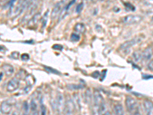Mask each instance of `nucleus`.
Segmentation results:
<instances>
[{
	"label": "nucleus",
	"mask_w": 153,
	"mask_h": 115,
	"mask_svg": "<svg viewBox=\"0 0 153 115\" xmlns=\"http://www.w3.org/2000/svg\"><path fill=\"white\" fill-rule=\"evenodd\" d=\"M143 3L147 6L153 7V0H143Z\"/></svg>",
	"instance_id": "nucleus-23"
},
{
	"label": "nucleus",
	"mask_w": 153,
	"mask_h": 115,
	"mask_svg": "<svg viewBox=\"0 0 153 115\" xmlns=\"http://www.w3.org/2000/svg\"><path fill=\"white\" fill-rule=\"evenodd\" d=\"M94 105L95 110L98 113H100L101 111H103L104 101H103V96L101 95L100 93L98 91H96L94 94Z\"/></svg>",
	"instance_id": "nucleus-1"
},
{
	"label": "nucleus",
	"mask_w": 153,
	"mask_h": 115,
	"mask_svg": "<svg viewBox=\"0 0 153 115\" xmlns=\"http://www.w3.org/2000/svg\"><path fill=\"white\" fill-rule=\"evenodd\" d=\"M19 81L17 78H12L9 81L7 84V91L9 92H14L19 87Z\"/></svg>",
	"instance_id": "nucleus-8"
},
{
	"label": "nucleus",
	"mask_w": 153,
	"mask_h": 115,
	"mask_svg": "<svg viewBox=\"0 0 153 115\" xmlns=\"http://www.w3.org/2000/svg\"><path fill=\"white\" fill-rule=\"evenodd\" d=\"M2 70L6 75V76H10L14 73V68L9 64H5L2 66Z\"/></svg>",
	"instance_id": "nucleus-13"
},
{
	"label": "nucleus",
	"mask_w": 153,
	"mask_h": 115,
	"mask_svg": "<svg viewBox=\"0 0 153 115\" xmlns=\"http://www.w3.org/2000/svg\"><path fill=\"white\" fill-rule=\"evenodd\" d=\"M57 115H59V114H57Z\"/></svg>",
	"instance_id": "nucleus-35"
},
{
	"label": "nucleus",
	"mask_w": 153,
	"mask_h": 115,
	"mask_svg": "<svg viewBox=\"0 0 153 115\" xmlns=\"http://www.w3.org/2000/svg\"><path fill=\"white\" fill-rule=\"evenodd\" d=\"M65 105V103L64 96L61 94H58L57 95V98H56L55 101V108H57L59 111H64Z\"/></svg>",
	"instance_id": "nucleus-9"
},
{
	"label": "nucleus",
	"mask_w": 153,
	"mask_h": 115,
	"mask_svg": "<svg viewBox=\"0 0 153 115\" xmlns=\"http://www.w3.org/2000/svg\"><path fill=\"white\" fill-rule=\"evenodd\" d=\"M152 22H153V17H152Z\"/></svg>",
	"instance_id": "nucleus-34"
},
{
	"label": "nucleus",
	"mask_w": 153,
	"mask_h": 115,
	"mask_svg": "<svg viewBox=\"0 0 153 115\" xmlns=\"http://www.w3.org/2000/svg\"><path fill=\"white\" fill-rule=\"evenodd\" d=\"M12 105L9 101H5L2 102L0 105V111L2 112L3 114L8 115L12 112Z\"/></svg>",
	"instance_id": "nucleus-7"
},
{
	"label": "nucleus",
	"mask_w": 153,
	"mask_h": 115,
	"mask_svg": "<svg viewBox=\"0 0 153 115\" xmlns=\"http://www.w3.org/2000/svg\"><path fill=\"white\" fill-rule=\"evenodd\" d=\"M71 39L73 42H78L80 39V36L78 33H73L71 36Z\"/></svg>",
	"instance_id": "nucleus-19"
},
{
	"label": "nucleus",
	"mask_w": 153,
	"mask_h": 115,
	"mask_svg": "<svg viewBox=\"0 0 153 115\" xmlns=\"http://www.w3.org/2000/svg\"><path fill=\"white\" fill-rule=\"evenodd\" d=\"M30 108H31V110L32 111H38V105H37L36 102H35V100H32L31 101V104H30Z\"/></svg>",
	"instance_id": "nucleus-20"
},
{
	"label": "nucleus",
	"mask_w": 153,
	"mask_h": 115,
	"mask_svg": "<svg viewBox=\"0 0 153 115\" xmlns=\"http://www.w3.org/2000/svg\"><path fill=\"white\" fill-rule=\"evenodd\" d=\"M74 30L76 33H84L85 31V25L83 23H76L74 26Z\"/></svg>",
	"instance_id": "nucleus-15"
},
{
	"label": "nucleus",
	"mask_w": 153,
	"mask_h": 115,
	"mask_svg": "<svg viewBox=\"0 0 153 115\" xmlns=\"http://www.w3.org/2000/svg\"><path fill=\"white\" fill-rule=\"evenodd\" d=\"M153 55V49L151 46L146 48L144 49L143 52L142 53V59L144 61H149Z\"/></svg>",
	"instance_id": "nucleus-10"
},
{
	"label": "nucleus",
	"mask_w": 153,
	"mask_h": 115,
	"mask_svg": "<svg viewBox=\"0 0 153 115\" xmlns=\"http://www.w3.org/2000/svg\"><path fill=\"white\" fill-rule=\"evenodd\" d=\"M132 58L136 62H139L142 60V54L139 52H134L133 54H132Z\"/></svg>",
	"instance_id": "nucleus-16"
},
{
	"label": "nucleus",
	"mask_w": 153,
	"mask_h": 115,
	"mask_svg": "<svg viewBox=\"0 0 153 115\" xmlns=\"http://www.w3.org/2000/svg\"><path fill=\"white\" fill-rule=\"evenodd\" d=\"M74 103L71 99H68L65 102V108H64V112L65 115H73L74 111Z\"/></svg>",
	"instance_id": "nucleus-6"
},
{
	"label": "nucleus",
	"mask_w": 153,
	"mask_h": 115,
	"mask_svg": "<svg viewBox=\"0 0 153 115\" xmlns=\"http://www.w3.org/2000/svg\"><path fill=\"white\" fill-rule=\"evenodd\" d=\"M40 112H41V115H47V108L43 104L41 105L40 107Z\"/></svg>",
	"instance_id": "nucleus-21"
},
{
	"label": "nucleus",
	"mask_w": 153,
	"mask_h": 115,
	"mask_svg": "<svg viewBox=\"0 0 153 115\" xmlns=\"http://www.w3.org/2000/svg\"><path fill=\"white\" fill-rule=\"evenodd\" d=\"M148 68L150 70V71H151V72H153V59L151 60V61L149 62Z\"/></svg>",
	"instance_id": "nucleus-25"
},
{
	"label": "nucleus",
	"mask_w": 153,
	"mask_h": 115,
	"mask_svg": "<svg viewBox=\"0 0 153 115\" xmlns=\"http://www.w3.org/2000/svg\"><path fill=\"white\" fill-rule=\"evenodd\" d=\"M9 0H0V4L6 3V2H9Z\"/></svg>",
	"instance_id": "nucleus-28"
},
{
	"label": "nucleus",
	"mask_w": 153,
	"mask_h": 115,
	"mask_svg": "<svg viewBox=\"0 0 153 115\" xmlns=\"http://www.w3.org/2000/svg\"><path fill=\"white\" fill-rule=\"evenodd\" d=\"M46 69H48V71H50V72H53V73H56V74H58V72H56L55 70L54 69H53V68H48V67H46Z\"/></svg>",
	"instance_id": "nucleus-27"
},
{
	"label": "nucleus",
	"mask_w": 153,
	"mask_h": 115,
	"mask_svg": "<svg viewBox=\"0 0 153 115\" xmlns=\"http://www.w3.org/2000/svg\"><path fill=\"white\" fill-rule=\"evenodd\" d=\"M13 115H19V114H18L17 112H14V113H13Z\"/></svg>",
	"instance_id": "nucleus-33"
},
{
	"label": "nucleus",
	"mask_w": 153,
	"mask_h": 115,
	"mask_svg": "<svg viewBox=\"0 0 153 115\" xmlns=\"http://www.w3.org/2000/svg\"><path fill=\"white\" fill-rule=\"evenodd\" d=\"M48 12H45V14L44 16V17L42 18V27L45 28L47 24V19H48Z\"/></svg>",
	"instance_id": "nucleus-22"
},
{
	"label": "nucleus",
	"mask_w": 153,
	"mask_h": 115,
	"mask_svg": "<svg viewBox=\"0 0 153 115\" xmlns=\"http://www.w3.org/2000/svg\"><path fill=\"white\" fill-rule=\"evenodd\" d=\"M83 8H84V3H83V2L78 4V5H77V6H76V12H77V13H80V12L83 10Z\"/></svg>",
	"instance_id": "nucleus-24"
},
{
	"label": "nucleus",
	"mask_w": 153,
	"mask_h": 115,
	"mask_svg": "<svg viewBox=\"0 0 153 115\" xmlns=\"http://www.w3.org/2000/svg\"><path fill=\"white\" fill-rule=\"evenodd\" d=\"M143 20V16L140 15H129L123 19V22L125 25H134Z\"/></svg>",
	"instance_id": "nucleus-3"
},
{
	"label": "nucleus",
	"mask_w": 153,
	"mask_h": 115,
	"mask_svg": "<svg viewBox=\"0 0 153 115\" xmlns=\"http://www.w3.org/2000/svg\"><path fill=\"white\" fill-rule=\"evenodd\" d=\"M29 112V105L27 101H24L22 105V115H28Z\"/></svg>",
	"instance_id": "nucleus-17"
},
{
	"label": "nucleus",
	"mask_w": 153,
	"mask_h": 115,
	"mask_svg": "<svg viewBox=\"0 0 153 115\" xmlns=\"http://www.w3.org/2000/svg\"><path fill=\"white\" fill-rule=\"evenodd\" d=\"M102 115H112V114L110 111H105Z\"/></svg>",
	"instance_id": "nucleus-29"
},
{
	"label": "nucleus",
	"mask_w": 153,
	"mask_h": 115,
	"mask_svg": "<svg viewBox=\"0 0 153 115\" xmlns=\"http://www.w3.org/2000/svg\"><path fill=\"white\" fill-rule=\"evenodd\" d=\"M133 115H141V114H139V112L136 111V112H135V113H133Z\"/></svg>",
	"instance_id": "nucleus-31"
},
{
	"label": "nucleus",
	"mask_w": 153,
	"mask_h": 115,
	"mask_svg": "<svg viewBox=\"0 0 153 115\" xmlns=\"http://www.w3.org/2000/svg\"><path fill=\"white\" fill-rule=\"evenodd\" d=\"M41 18H42V16H41L40 12L35 14L32 17H31V19L29 20V22H28V25L31 27H33L35 26V25H36L41 20Z\"/></svg>",
	"instance_id": "nucleus-12"
},
{
	"label": "nucleus",
	"mask_w": 153,
	"mask_h": 115,
	"mask_svg": "<svg viewBox=\"0 0 153 115\" xmlns=\"http://www.w3.org/2000/svg\"><path fill=\"white\" fill-rule=\"evenodd\" d=\"M38 0H29V6L30 5H37V2H38ZM28 6V7H29Z\"/></svg>",
	"instance_id": "nucleus-26"
},
{
	"label": "nucleus",
	"mask_w": 153,
	"mask_h": 115,
	"mask_svg": "<svg viewBox=\"0 0 153 115\" xmlns=\"http://www.w3.org/2000/svg\"><path fill=\"white\" fill-rule=\"evenodd\" d=\"M125 105L126 109L130 113H135L137 111L138 103L136 100L130 96H127L125 100Z\"/></svg>",
	"instance_id": "nucleus-2"
},
{
	"label": "nucleus",
	"mask_w": 153,
	"mask_h": 115,
	"mask_svg": "<svg viewBox=\"0 0 153 115\" xmlns=\"http://www.w3.org/2000/svg\"><path fill=\"white\" fill-rule=\"evenodd\" d=\"M115 115H126L124 109L121 105H116L113 108Z\"/></svg>",
	"instance_id": "nucleus-14"
},
{
	"label": "nucleus",
	"mask_w": 153,
	"mask_h": 115,
	"mask_svg": "<svg viewBox=\"0 0 153 115\" xmlns=\"http://www.w3.org/2000/svg\"><path fill=\"white\" fill-rule=\"evenodd\" d=\"M141 42V39L139 38H134L132 39H130L129 41H126V42L123 43L121 46H120V49L123 52H127L128 50H129L131 47L134 46L136 44L139 43Z\"/></svg>",
	"instance_id": "nucleus-5"
},
{
	"label": "nucleus",
	"mask_w": 153,
	"mask_h": 115,
	"mask_svg": "<svg viewBox=\"0 0 153 115\" xmlns=\"http://www.w3.org/2000/svg\"><path fill=\"white\" fill-rule=\"evenodd\" d=\"M145 111L146 115H153V102L150 100H146L143 102Z\"/></svg>",
	"instance_id": "nucleus-11"
},
{
	"label": "nucleus",
	"mask_w": 153,
	"mask_h": 115,
	"mask_svg": "<svg viewBox=\"0 0 153 115\" xmlns=\"http://www.w3.org/2000/svg\"><path fill=\"white\" fill-rule=\"evenodd\" d=\"M2 75H3V73H2V72H1V73H0V81H1V79H2Z\"/></svg>",
	"instance_id": "nucleus-32"
},
{
	"label": "nucleus",
	"mask_w": 153,
	"mask_h": 115,
	"mask_svg": "<svg viewBox=\"0 0 153 115\" xmlns=\"http://www.w3.org/2000/svg\"><path fill=\"white\" fill-rule=\"evenodd\" d=\"M91 100H92V96L90 90H87L85 93V101L87 104H91Z\"/></svg>",
	"instance_id": "nucleus-18"
},
{
	"label": "nucleus",
	"mask_w": 153,
	"mask_h": 115,
	"mask_svg": "<svg viewBox=\"0 0 153 115\" xmlns=\"http://www.w3.org/2000/svg\"><path fill=\"white\" fill-rule=\"evenodd\" d=\"M32 115H39L38 111H32Z\"/></svg>",
	"instance_id": "nucleus-30"
},
{
	"label": "nucleus",
	"mask_w": 153,
	"mask_h": 115,
	"mask_svg": "<svg viewBox=\"0 0 153 115\" xmlns=\"http://www.w3.org/2000/svg\"><path fill=\"white\" fill-rule=\"evenodd\" d=\"M65 6V0H61L60 2H57L56 5L54 6V8H53L52 12H51V18L52 19H55L57 16H60V14L61 13V12L64 9Z\"/></svg>",
	"instance_id": "nucleus-4"
}]
</instances>
